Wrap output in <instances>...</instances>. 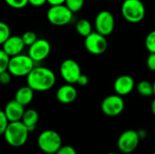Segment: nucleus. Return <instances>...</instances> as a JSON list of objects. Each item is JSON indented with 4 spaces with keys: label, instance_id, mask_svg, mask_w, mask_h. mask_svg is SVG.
<instances>
[{
    "label": "nucleus",
    "instance_id": "nucleus-25",
    "mask_svg": "<svg viewBox=\"0 0 155 154\" xmlns=\"http://www.w3.org/2000/svg\"><path fill=\"white\" fill-rule=\"evenodd\" d=\"M145 47L149 53H155V30L151 31L145 37Z\"/></svg>",
    "mask_w": 155,
    "mask_h": 154
},
{
    "label": "nucleus",
    "instance_id": "nucleus-24",
    "mask_svg": "<svg viewBox=\"0 0 155 154\" xmlns=\"http://www.w3.org/2000/svg\"><path fill=\"white\" fill-rule=\"evenodd\" d=\"M22 39H23L25 46L29 47L34 43H35L38 38H37V35H36V34L35 32H33V31H26V32H25L22 34Z\"/></svg>",
    "mask_w": 155,
    "mask_h": 154
},
{
    "label": "nucleus",
    "instance_id": "nucleus-23",
    "mask_svg": "<svg viewBox=\"0 0 155 154\" xmlns=\"http://www.w3.org/2000/svg\"><path fill=\"white\" fill-rule=\"evenodd\" d=\"M11 56L7 54L3 49L0 50V72H5L8 70Z\"/></svg>",
    "mask_w": 155,
    "mask_h": 154
},
{
    "label": "nucleus",
    "instance_id": "nucleus-26",
    "mask_svg": "<svg viewBox=\"0 0 155 154\" xmlns=\"http://www.w3.org/2000/svg\"><path fill=\"white\" fill-rule=\"evenodd\" d=\"M5 4L15 9H22L25 7L28 4V0H5Z\"/></svg>",
    "mask_w": 155,
    "mask_h": 154
},
{
    "label": "nucleus",
    "instance_id": "nucleus-21",
    "mask_svg": "<svg viewBox=\"0 0 155 154\" xmlns=\"http://www.w3.org/2000/svg\"><path fill=\"white\" fill-rule=\"evenodd\" d=\"M11 36V30L5 22H0V44H3Z\"/></svg>",
    "mask_w": 155,
    "mask_h": 154
},
{
    "label": "nucleus",
    "instance_id": "nucleus-6",
    "mask_svg": "<svg viewBox=\"0 0 155 154\" xmlns=\"http://www.w3.org/2000/svg\"><path fill=\"white\" fill-rule=\"evenodd\" d=\"M73 12L65 5H51V7L47 10L46 17L50 24L55 26H64L71 23L73 20Z\"/></svg>",
    "mask_w": 155,
    "mask_h": 154
},
{
    "label": "nucleus",
    "instance_id": "nucleus-38",
    "mask_svg": "<svg viewBox=\"0 0 155 154\" xmlns=\"http://www.w3.org/2000/svg\"><path fill=\"white\" fill-rule=\"evenodd\" d=\"M153 154H155V152H153Z\"/></svg>",
    "mask_w": 155,
    "mask_h": 154
},
{
    "label": "nucleus",
    "instance_id": "nucleus-31",
    "mask_svg": "<svg viewBox=\"0 0 155 154\" xmlns=\"http://www.w3.org/2000/svg\"><path fill=\"white\" fill-rule=\"evenodd\" d=\"M88 83H89L88 76L85 75V74H82L81 76L79 77L78 81H77V84L80 85V86H85V85L88 84Z\"/></svg>",
    "mask_w": 155,
    "mask_h": 154
},
{
    "label": "nucleus",
    "instance_id": "nucleus-35",
    "mask_svg": "<svg viewBox=\"0 0 155 154\" xmlns=\"http://www.w3.org/2000/svg\"><path fill=\"white\" fill-rule=\"evenodd\" d=\"M151 109H152V112L153 113V115L155 116V99L153 101L152 103V105H151Z\"/></svg>",
    "mask_w": 155,
    "mask_h": 154
},
{
    "label": "nucleus",
    "instance_id": "nucleus-34",
    "mask_svg": "<svg viewBox=\"0 0 155 154\" xmlns=\"http://www.w3.org/2000/svg\"><path fill=\"white\" fill-rule=\"evenodd\" d=\"M137 133H138V135H139L141 140H143L147 137V132L144 129H140L137 131Z\"/></svg>",
    "mask_w": 155,
    "mask_h": 154
},
{
    "label": "nucleus",
    "instance_id": "nucleus-30",
    "mask_svg": "<svg viewBox=\"0 0 155 154\" xmlns=\"http://www.w3.org/2000/svg\"><path fill=\"white\" fill-rule=\"evenodd\" d=\"M147 67L150 71L155 72V53H150L146 60Z\"/></svg>",
    "mask_w": 155,
    "mask_h": 154
},
{
    "label": "nucleus",
    "instance_id": "nucleus-14",
    "mask_svg": "<svg viewBox=\"0 0 155 154\" xmlns=\"http://www.w3.org/2000/svg\"><path fill=\"white\" fill-rule=\"evenodd\" d=\"M56 100L63 104L72 103L77 97V90L72 84H65L60 86L55 93Z\"/></svg>",
    "mask_w": 155,
    "mask_h": 154
},
{
    "label": "nucleus",
    "instance_id": "nucleus-5",
    "mask_svg": "<svg viewBox=\"0 0 155 154\" xmlns=\"http://www.w3.org/2000/svg\"><path fill=\"white\" fill-rule=\"evenodd\" d=\"M37 144L43 152L55 154L62 147V138L57 132L53 130H45L38 135Z\"/></svg>",
    "mask_w": 155,
    "mask_h": 154
},
{
    "label": "nucleus",
    "instance_id": "nucleus-1",
    "mask_svg": "<svg viewBox=\"0 0 155 154\" xmlns=\"http://www.w3.org/2000/svg\"><path fill=\"white\" fill-rule=\"evenodd\" d=\"M56 82L54 73L45 66H35L26 76V84L35 92H46L52 89Z\"/></svg>",
    "mask_w": 155,
    "mask_h": 154
},
{
    "label": "nucleus",
    "instance_id": "nucleus-37",
    "mask_svg": "<svg viewBox=\"0 0 155 154\" xmlns=\"http://www.w3.org/2000/svg\"><path fill=\"white\" fill-rule=\"evenodd\" d=\"M107 154H117V153H115V152H109V153H107Z\"/></svg>",
    "mask_w": 155,
    "mask_h": 154
},
{
    "label": "nucleus",
    "instance_id": "nucleus-17",
    "mask_svg": "<svg viewBox=\"0 0 155 154\" xmlns=\"http://www.w3.org/2000/svg\"><path fill=\"white\" fill-rule=\"evenodd\" d=\"M34 93H35V91L30 86H28V85L22 86L16 91V93L15 94V99L18 103H20L22 105L26 106V105L30 104L31 102L33 101Z\"/></svg>",
    "mask_w": 155,
    "mask_h": 154
},
{
    "label": "nucleus",
    "instance_id": "nucleus-8",
    "mask_svg": "<svg viewBox=\"0 0 155 154\" xmlns=\"http://www.w3.org/2000/svg\"><path fill=\"white\" fill-rule=\"evenodd\" d=\"M124 101L123 96L119 94H112L105 97L101 103L102 112L109 117H115L120 115L124 110Z\"/></svg>",
    "mask_w": 155,
    "mask_h": 154
},
{
    "label": "nucleus",
    "instance_id": "nucleus-27",
    "mask_svg": "<svg viewBox=\"0 0 155 154\" xmlns=\"http://www.w3.org/2000/svg\"><path fill=\"white\" fill-rule=\"evenodd\" d=\"M10 123V121L8 120L7 116L5 115L4 111L0 112V133L3 135L4 133L5 132L8 124Z\"/></svg>",
    "mask_w": 155,
    "mask_h": 154
},
{
    "label": "nucleus",
    "instance_id": "nucleus-2",
    "mask_svg": "<svg viewBox=\"0 0 155 154\" xmlns=\"http://www.w3.org/2000/svg\"><path fill=\"white\" fill-rule=\"evenodd\" d=\"M29 133V130L22 121L10 122L3 136L10 146L21 147L27 142Z\"/></svg>",
    "mask_w": 155,
    "mask_h": 154
},
{
    "label": "nucleus",
    "instance_id": "nucleus-36",
    "mask_svg": "<svg viewBox=\"0 0 155 154\" xmlns=\"http://www.w3.org/2000/svg\"><path fill=\"white\" fill-rule=\"evenodd\" d=\"M153 93H154V95H155V81L153 82Z\"/></svg>",
    "mask_w": 155,
    "mask_h": 154
},
{
    "label": "nucleus",
    "instance_id": "nucleus-16",
    "mask_svg": "<svg viewBox=\"0 0 155 154\" xmlns=\"http://www.w3.org/2000/svg\"><path fill=\"white\" fill-rule=\"evenodd\" d=\"M7 116L8 120L10 122H17L22 121V118L24 116V113L25 112V106L22 105L20 103H18L15 99L9 101L3 110Z\"/></svg>",
    "mask_w": 155,
    "mask_h": 154
},
{
    "label": "nucleus",
    "instance_id": "nucleus-3",
    "mask_svg": "<svg viewBox=\"0 0 155 154\" xmlns=\"http://www.w3.org/2000/svg\"><path fill=\"white\" fill-rule=\"evenodd\" d=\"M121 13L127 22L137 24L142 22L145 17L146 9L141 0H124Z\"/></svg>",
    "mask_w": 155,
    "mask_h": 154
},
{
    "label": "nucleus",
    "instance_id": "nucleus-15",
    "mask_svg": "<svg viewBox=\"0 0 155 154\" xmlns=\"http://www.w3.org/2000/svg\"><path fill=\"white\" fill-rule=\"evenodd\" d=\"M25 44L22 39V36L11 35L3 44L2 49L9 54L11 57L22 54Z\"/></svg>",
    "mask_w": 155,
    "mask_h": 154
},
{
    "label": "nucleus",
    "instance_id": "nucleus-10",
    "mask_svg": "<svg viewBox=\"0 0 155 154\" xmlns=\"http://www.w3.org/2000/svg\"><path fill=\"white\" fill-rule=\"evenodd\" d=\"M141 139L138 135L137 131L127 130L121 133L117 141V146L121 152L124 154H130L134 152L140 143Z\"/></svg>",
    "mask_w": 155,
    "mask_h": 154
},
{
    "label": "nucleus",
    "instance_id": "nucleus-20",
    "mask_svg": "<svg viewBox=\"0 0 155 154\" xmlns=\"http://www.w3.org/2000/svg\"><path fill=\"white\" fill-rule=\"evenodd\" d=\"M136 90L138 93L143 97H151L152 95H154L153 84L146 80H143L140 83H138L136 86Z\"/></svg>",
    "mask_w": 155,
    "mask_h": 154
},
{
    "label": "nucleus",
    "instance_id": "nucleus-22",
    "mask_svg": "<svg viewBox=\"0 0 155 154\" xmlns=\"http://www.w3.org/2000/svg\"><path fill=\"white\" fill-rule=\"evenodd\" d=\"M84 5V0H66L65 5L73 12H79Z\"/></svg>",
    "mask_w": 155,
    "mask_h": 154
},
{
    "label": "nucleus",
    "instance_id": "nucleus-11",
    "mask_svg": "<svg viewBox=\"0 0 155 154\" xmlns=\"http://www.w3.org/2000/svg\"><path fill=\"white\" fill-rule=\"evenodd\" d=\"M94 26L95 31L98 33L108 36L110 35L115 27V20L114 15L107 10L100 11L94 19Z\"/></svg>",
    "mask_w": 155,
    "mask_h": 154
},
{
    "label": "nucleus",
    "instance_id": "nucleus-33",
    "mask_svg": "<svg viewBox=\"0 0 155 154\" xmlns=\"http://www.w3.org/2000/svg\"><path fill=\"white\" fill-rule=\"evenodd\" d=\"M66 0H47V3L50 5H63L65 4Z\"/></svg>",
    "mask_w": 155,
    "mask_h": 154
},
{
    "label": "nucleus",
    "instance_id": "nucleus-13",
    "mask_svg": "<svg viewBox=\"0 0 155 154\" xmlns=\"http://www.w3.org/2000/svg\"><path fill=\"white\" fill-rule=\"evenodd\" d=\"M135 87V83L134 78L128 74H123L118 76L114 83V90L115 93L125 96L131 93Z\"/></svg>",
    "mask_w": 155,
    "mask_h": 154
},
{
    "label": "nucleus",
    "instance_id": "nucleus-19",
    "mask_svg": "<svg viewBox=\"0 0 155 154\" xmlns=\"http://www.w3.org/2000/svg\"><path fill=\"white\" fill-rule=\"evenodd\" d=\"M75 30L78 34H80L84 37H86L93 32V26L89 20L83 18V19H80L77 21V23L75 25Z\"/></svg>",
    "mask_w": 155,
    "mask_h": 154
},
{
    "label": "nucleus",
    "instance_id": "nucleus-12",
    "mask_svg": "<svg viewBox=\"0 0 155 154\" xmlns=\"http://www.w3.org/2000/svg\"><path fill=\"white\" fill-rule=\"evenodd\" d=\"M51 53V44L46 39H37L31 46H29L28 54L35 62L39 63L48 57Z\"/></svg>",
    "mask_w": 155,
    "mask_h": 154
},
{
    "label": "nucleus",
    "instance_id": "nucleus-32",
    "mask_svg": "<svg viewBox=\"0 0 155 154\" xmlns=\"http://www.w3.org/2000/svg\"><path fill=\"white\" fill-rule=\"evenodd\" d=\"M29 1V4L33 6H36V7H39V6H42L44 5L45 3H47V0H28Z\"/></svg>",
    "mask_w": 155,
    "mask_h": 154
},
{
    "label": "nucleus",
    "instance_id": "nucleus-28",
    "mask_svg": "<svg viewBox=\"0 0 155 154\" xmlns=\"http://www.w3.org/2000/svg\"><path fill=\"white\" fill-rule=\"evenodd\" d=\"M12 76L13 75L10 74V72L8 70L5 71V72H0V82L3 84H8L11 82Z\"/></svg>",
    "mask_w": 155,
    "mask_h": 154
},
{
    "label": "nucleus",
    "instance_id": "nucleus-7",
    "mask_svg": "<svg viewBox=\"0 0 155 154\" xmlns=\"http://www.w3.org/2000/svg\"><path fill=\"white\" fill-rule=\"evenodd\" d=\"M84 47L90 54L100 55L107 50L108 41L105 35L94 31L84 37Z\"/></svg>",
    "mask_w": 155,
    "mask_h": 154
},
{
    "label": "nucleus",
    "instance_id": "nucleus-18",
    "mask_svg": "<svg viewBox=\"0 0 155 154\" xmlns=\"http://www.w3.org/2000/svg\"><path fill=\"white\" fill-rule=\"evenodd\" d=\"M38 120H39L38 113L34 109L25 110V112L24 113V116L22 118L23 123L27 127V129L29 130L30 133L35 130Z\"/></svg>",
    "mask_w": 155,
    "mask_h": 154
},
{
    "label": "nucleus",
    "instance_id": "nucleus-9",
    "mask_svg": "<svg viewBox=\"0 0 155 154\" xmlns=\"http://www.w3.org/2000/svg\"><path fill=\"white\" fill-rule=\"evenodd\" d=\"M60 75L67 84H77L79 77L82 74L79 64L73 59H65L60 65Z\"/></svg>",
    "mask_w": 155,
    "mask_h": 154
},
{
    "label": "nucleus",
    "instance_id": "nucleus-4",
    "mask_svg": "<svg viewBox=\"0 0 155 154\" xmlns=\"http://www.w3.org/2000/svg\"><path fill=\"white\" fill-rule=\"evenodd\" d=\"M35 62L29 56V54H20L11 57L8 71L15 77L27 76L35 68Z\"/></svg>",
    "mask_w": 155,
    "mask_h": 154
},
{
    "label": "nucleus",
    "instance_id": "nucleus-29",
    "mask_svg": "<svg viewBox=\"0 0 155 154\" xmlns=\"http://www.w3.org/2000/svg\"><path fill=\"white\" fill-rule=\"evenodd\" d=\"M55 154H77V152H76V150L73 146L64 145V146H62Z\"/></svg>",
    "mask_w": 155,
    "mask_h": 154
}]
</instances>
